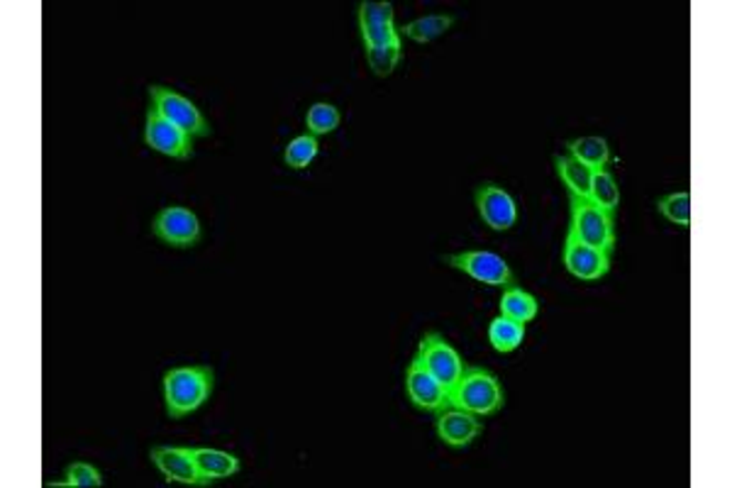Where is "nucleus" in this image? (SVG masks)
Here are the masks:
<instances>
[{
  "mask_svg": "<svg viewBox=\"0 0 732 488\" xmlns=\"http://www.w3.org/2000/svg\"><path fill=\"white\" fill-rule=\"evenodd\" d=\"M66 479L64 481H54L50 484V488H59V486H71V488H99L103 486V474L93 467L89 461H74L69 464L66 471H64Z\"/></svg>",
  "mask_w": 732,
  "mask_h": 488,
  "instance_id": "26",
  "label": "nucleus"
},
{
  "mask_svg": "<svg viewBox=\"0 0 732 488\" xmlns=\"http://www.w3.org/2000/svg\"><path fill=\"white\" fill-rule=\"evenodd\" d=\"M150 108L157 111L164 121H169L188 137H210L213 127L198 105L174 89L150 86Z\"/></svg>",
  "mask_w": 732,
  "mask_h": 488,
  "instance_id": "4",
  "label": "nucleus"
},
{
  "mask_svg": "<svg viewBox=\"0 0 732 488\" xmlns=\"http://www.w3.org/2000/svg\"><path fill=\"white\" fill-rule=\"evenodd\" d=\"M501 315H506L515 323H533V320L539 315V301L530 291L520 289V285H511V289H503L501 293Z\"/></svg>",
  "mask_w": 732,
  "mask_h": 488,
  "instance_id": "17",
  "label": "nucleus"
},
{
  "mask_svg": "<svg viewBox=\"0 0 732 488\" xmlns=\"http://www.w3.org/2000/svg\"><path fill=\"white\" fill-rule=\"evenodd\" d=\"M405 394H408V401H411L413 406L423 413L437 415L440 411H445L450 406L447 388L427 372L425 364L420 362L417 356L405 368Z\"/></svg>",
  "mask_w": 732,
  "mask_h": 488,
  "instance_id": "11",
  "label": "nucleus"
},
{
  "mask_svg": "<svg viewBox=\"0 0 732 488\" xmlns=\"http://www.w3.org/2000/svg\"><path fill=\"white\" fill-rule=\"evenodd\" d=\"M657 210L659 216L669 220L671 225H679V228H689L691 225V194L689 190H677V194H669L664 198L657 200Z\"/></svg>",
  "mask_w": 732,
  "mask_h": 488,
  "instance_id": "24",
  "label": "nucleus"
},
{
  "mask_svg": "<svg viewBox=\"0 0 732 488\" xmlns=\"http://www.w3.org/2000/svg\"><path fill=\"white\" fill-rule=\"evenodd\" d=\"M152 235L166 247L190 249L200 242L203 228L194 210H188L184 206H169L162 208L157 212V218L152 220Z\"/></svg>",
  "mask_w": 732,
  "mask_h": 488,
  "instance_id": "7",
  "label": "nucleus"
},
{
  "mask_svg": "<svg viewBox=\"0 0 732 488\" xmlns=\"http://www.w3.org/2000/svg\"><path fill=\"white\" fill-rule=\"evenodd\" d=\"M342 123V115L340 111L334 108L332 103H313L306 113V127H308V135H316V137H326L332 135L334 129L340 127Z\"/></svg>",
  "mask_w": 732,
  "mask_h": 488,
  "instance_id": "22",
  "label": "nucleus"
},
{
  "mask_svg": "<svg viewBox=\"0 0 732 488\" xmlns=\"http://www.w3.org/2000/svg\"><path fill=\"white\" fill-rule=\"evenodd\" d=\"M474 200L478 218H482L491 230L508 232L515 228V222H518V204H515V198L503 186L486 181L476 188Z\"/></svg>",
  "mask_w": 732,
  "mask_h": 488,
  "instance_id": "10",
  "label": "nucleus"
},
{
  "mask_svg": "<svg viewBox=\"0 0 732 488\" xmlns=\"http://www.w3.org/2000/svg\"><path fill=\"white\" fill-rule=\"evenodd\" d=\"M555 169L559 181L567 186L569 198H589L591 196V178L594 172L581 162H576L571 154H557Z\"/></svg>",
  "mask_w": 732,
  "mask_h": 488,
  "instance_id": "16",
  "label": "nucleus"
},
{
  "mask_svg": "<svg viewBox=\"0 0 732 488\" xmlns=\"http://www.w3.org/2000/svg\"><path fill=\"white\" fill-rule=\"evenodd\" d=\"M150 459L169 484L210 486L206 476L200 474L194 455H190V447H169V445L152 447Z\"/></svg>",
  "mask_w": 732,
  "mask_h": 488,
  "instance_id": "12",
  "label": "nucleus"
},
{
  "mask_svg": "<svg viewBox=\"0 0 732 488\" xmlns=\"http://www.w3.org/2000/svg\"><path fill=\"white\" fill-rule=\"evenodd\" d=\"M523 340H525V325L523 323H515V320H511L506 315H498V318L491 320L488 342L496 352L511 354V352H515L520 347Z\"/></svg>",
  "mask_w": 732,
  "mask_h": 488,
  "instance_id": "20",
  "label": "nucleus"
},
{
  "mask_svg": "<svg viewBox=\"0 0 732 488\" xmlns=\"http://www.w3.org/2000/svg\"><path fill=\"white\" fill-rule=\"evenodd\" d=\"M190 455H194L196 464L200 474L206 476V479L213 481H223V479H230L239 469H243V464L230 451H223V449H213V447H190Z\"/></svg>",
  "mask_w": 732,
  "mask_h": 488,
  "instance_id": "15",
  "label": "nucleus"
},
{
  "mask_svg": "<svg viewBox=\"0 0 732 488\" xmlns=\"http://www.w3.org/2000/svg\"><path fill=\"white\" fill-rule=\"evenodd\" d=\"M445 264L466 273V277L478 283L496 285V289H511V285H518V279H515L511 264L496 252L472 249V252L447 255Z\"/></svg>",
  "mask_w": 732,
  "mask_h": 488,
  "instance_id": "6",
  "label": "nucleus"
},
{
  "mask_svg": "<svg viewBox=\"0 0 732 488\" xmlns=\"http://www.w3.org/2000/svg\"><path fill=\"white\" fill-rule=\"evenodd\" d=\"M401 56H403V40L393 42V44H383V46H369L367 50L369 69L381 79L391 76L393 71L399 69Z\"/></svg>",
  "mask_w": 732,
  "mask_h": 488,
  "instance_id": "25",
  "label": "nucleus"
},
{
  "mask_svg": "<svg viewBox=\"0 0 732 488\" xmlns=\"http://www.w3.org/2000/svg\"><path fill=\"white\" fill-rule=\"evenodd\" d=\"M564 267L579 281H601L610 271V255L567 235V242H564Z\"/></svg>",
  "mask_w": 732,
  "mask_h": 488,
  "instance_id": "13",
  "label": "nucleus"
},
{
  "mask_svg": "<svg viewBox=\"0 0 732 488\" xmlns=\"http://www.w3.org/2000/svg\"><path fill=\"white\" fill-rule=\"evenodd\" d=\"M574 240H579L589 247L614 252L618 235H616V216L604 208L591 204L589 198H569V232Z\"/></svg>",
  "mask_w": 732,
  "mask_h": 488,
  "instance_id": "3",
  "label": "nucleus"
},
{
  "mask_svg": "<svg viewBox=\"0 0 732 488\" xmlns=\"http://www.w3.org/2000/svg\"><path fill=\"white\" fill-rule=\"evenodd\" d=\"M357 18L364 50L403 40L401 30L395 28V10L391 3H383V0H362Z\"/></svg>",
  "mask_w": 732,
  "mask_h": 488,
  "instance_id": "9",
  "label": "nucleus"
},
{
  "mask_svg": "<svg viewBox=\"0 0 732 488\" xmlns=\"http://www.w3.org/2000/svg\"><path fill=\"white\" fill-rule=\"evenodd\" d=\"M417 360L423 362L427 372L447 388V394L457 386V381L462 378L466 368L462 354L454 350L450 340L445 335H440V332H425L423 340L417 344Z\"/></svg>",
  "mask_w": 732,
  "mask_h": 488,
  "instance_id": "5",
  "label": "nucleus"
},
{
  "mask_svg": "<svg viewBox=\"0 0 732 488\" xmlns=\"http://www.w3.org/2000/svg\"><path fill=\"white\" fill-rule=\"evenodd\" d=\"M454 25V15H445V13H435V15H423V18H415L411 22H405L401 30V38H408L415 44H427V42H435L442 34L450 32V28Z\"/></svg>",
  "mask_w": 732,
  "mask_h": 488,
  "instance_id": "19",
  "label": "nucleus"
},
{
  "mask_svg": "<svg viewBox=\"0 0 732 488\" xmlns=\"http://www.w3.org/2000/svg\"><path fill=\"white\" fill-rule=\"evenodd\" d=\"M567 154L576 162H581L584 166H589L591 172H601L610 164V147L604 137L596 135H586V137H576L567 142Z\"/></svg>",
  "mask_w": 732,
  "mask_h": 488,
  "instance_id": "18",
  "label": "nucleus"
},
{
  "mask_svg": "<svg viewBox=\"0 0 732 488\" xmlns=\"http://www.w3.org/2000/svg\"><path fill=\"white\" fill-rule=\"evenodd\" d=\"M318 152H320V142L316 135H308V133L298 135L288 142V147L283 152V162H286V166H291V169L301 172L316 162Z\"/></svg>",
  "mask_w": 732,
  "mask_h": 488,
  "instance_id": "23",
  "label": "nucleus"
},
{
  "mask_svg": "<svg viewBox=\"0 0 732 488\" xmlns=\"http://www.w3.org/2000/svg\"><path fill=\"white\" fill-rule=\"evenodd\" d=\"M144 142L147 147L164 154V157H172L178 162H188L194 159V137H188L184 129H178L157 111H147V117H144Z\"/></svg>",
  "mask_w": 732,
  "mask_h": 488,
  "instance_id": "8",
  "label": "nucleus"
},
{
  "mask_svg": "<svg viewBox=\"0 0 732 488\" xmlns=\"http://www.w3.org/2000/svg\"><path fill=\"white\" fill-rule=\"evenodd\" d=\"M215 372L208 364L174 366L164 374V406L172 420L194 415L213 396Z\"/></svg>",
  "mask_w": 732,
  "mask_h": 488,
  "instance_id": "1",
  "label": "nucleus"
},
{
  "mask_svg": "<svg viewBox=\"0 0 732 488\" xmlns=\"http://www.w3.org/2000/svg\"><path fill=\"white\" fill-rule=\"evenodd\" d=\"M435 430H437V437L447 447L464 449V447L474 445L476 439L484 435V420L476 418V415H472V413L462 411V408L447 406L445 411L437 413Z\"/></svg>",
  "mask_w": 732,
  "mask_h": 488,
  "instance_id": "14",
  "label": "nucleus"
},
{
  "mask_svg": "<svg viewBox=\"0 0 732 488\" xmlns=\"http://www.w3.org/2000/svg\"><path fill=\"white\" fill-rule=\"evenodd\" d=\"M589 200H591V204H596L598 208H604V210L614 212V216H616V210L620 206V186L616 181V176L610 174L608 169L594 172Z\"/></svg>",
  "mask_w": 732,
  "mask_h": 488,
  "instance_id": "21",
  "label": "nucleus"
},
{
  "mask_svg": "<svg viewBox=\"0 0 732 488\" xmlns=\"http://www.w3.org/2000/svg\"><path fill=\"white\" fill-rule=\"evenodd\" d=\"M450 406L462 408L476 418H491L506 406V391L501 378L486 366L466 364L457 386L450 391Z\"/></svg>",
  "mask_w": 732,
  "mask_h": 488,
  "instance_id": "2",
  "label": "nucleus"
}]
</instances>
